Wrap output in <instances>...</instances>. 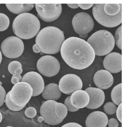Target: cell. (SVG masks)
<instances>
[{"mask_svg":"<svg viewBox=\"0 0 126 127\" xmlns=\"http://www.w3.org/2000/svg\"><path fill=\"white\" fill-rule=\"evenodd\" d=\"M60 53L65 63L72 68L78 70L89 67L94 62L95 56L90 44L77 37H70L65 40Z\"/></svg>","mask_w":126,"mask_h":127,"instance_id":"cell-1","label":"cell"},{"mask_svg":"<svg viewBox=\"0 0 126 127\" xmlns=\"http://www.w3.org/2000/svg\"><path fill=\"white\" fill-rule=\"evenodd\" d=\"M64 40L63 32L56 27L48 26L44 28L38 33L35 42L41 53L54 54L60 51Z\"/></svg>","mask_w":126,"mask_h":127,"instance_id":"cell-2","label":"cell"},{"mask_svg":"<svg viewBox=\"0 0 126 127\" xmlns=\"http://www.w3.org/2000/svg\"><path fill=\"white\" fill-rule=\"evenodd\" d=\"M122 4H95L93 14L100 25L109 28L120 25L122 21Z\"/></svg>","mask_w":126,"mask_h":127,"instance_id":"cell-3","label":"cell"},{"mask_svg":"<svg viewBox=\"0 0 126 127\" xmlns=\"http://www.w3.org/2000/svg\"><path fill=\"white\" fill-rule=\"evenodd\" d=\"M13 31L18 37L29 40L34 37L40 28L38 19L32 13H22L17 16L13 21Z\"/></svg>","mask_w":126,"mask_h":127,"instance_id":"cell-4","label":"cell"},{"mask_svg":"<svg viewBox=\"0 0 126 127\" xmlns=\"http://www.w3.org/2000/svg\"><path fill=\"white\" fill-rule=\"evenodd\" d=\"M95 52V55L104 56L111 52L114 48V37L111 32L100 30L93 34L87 40Z\"/></svg>","mask_w":126,"mask_h":127,"instance_id":"cell-5","label":"cell"},{"mask_svg":"<svg viewBox=\"0 0 126 127\" xmlns=\"http://www.w3.org/2000/svg\"><path fill=\"white\" fill-rule=\"evenodd\" d=\"M33 90L31 85L25 82H19L14 85L8 92L10 100L19 106H26L33 95Z\"/></svg>","mask_w":126,"mask_h":127,"instance_id":"cell-6","label":"cell"},{"mask_svg":"<svg viewBox=\"0 0 126 127\" xmlns=\"http://www.w3.org/2000/svg\"><path fill=\"white\" fill-rule=\"evenodd\" d=\"M72 25L74 31L81 38H85L88 37V33L93 29L94 22L90 15L83 12L74 16Z\"/></svg>","mask_w":126,"mask_h":127,"instance_id":"cell-7","label":"cell"},{"mask_svg":"<svg viewBox=\"0 0 126 127\" xmlns=\"http://www.w3.org/2000/svg\"><path fill=\"white\" fill-rule=\"evenodd\" d=\"M1 50L6 57L9 59H16L20 57L23 53L24 43L19 38L10 36L2 42Z\"/></svg>","mask_w":126,"mask_h":127,"instance_id":"cell-8","label":"cell"},{"mask_svg":"<svg viewBox=\"0 0 126 127\" xmlns=\"http://www.w3.org/2000/svg\"><path fill=\"white\" fill-rule=\"evenodd\" d=\"M39 72L45 77H51L58 74L60 69L58 60L51 56H45L41 57L37 63Z\"/></svg>","mask_w":126,"mask_h":127,"instance_id":"cell-9","label":"cell"},{"mask_svg":"<svg viewBox=\"0 0 126 127\" xmlns=\"http://www.w3.org/2000/svg\"><path fill=\"white\" fill-rule=\"evenodd\" d=\"M35 5L38 16L44 22H53L62 14L61 4H36Z\"/></svg>","mask_w":126,"mask_h":127,"instance_id":"cell-10","label":"cell"},{"mask_svg":"<svg viewBox=\"0 0 126 127\" xmlns=\"http://www.w3.org/2000/svg\"><path fill=\"white\" fill-rule=\"evenodd\" d=\"M83 86L82 80L78 76L74 74H67L60 79L59 87L61 92L70 95L76 91L81 90Z\"/></svg>","mask_w":126,"mask_h":127,"instance_id":"cell-11","label":"cell"},{"mask_svg":"<svg viewBox=\"0 0 126 127\" xmlns=\"http://www.w3.org/2000/svg\"><path fill=\"white\" fill-rule=\"evenodd\" d=\"M57 102L55 100H47L42 103L40 108V113L43 118L44 122L50 125H57L63 122L55 114L54 106Z\"/></svg>","mask_w":126,"mask_h":127,"instance_id":"cell-12","label":"cell"},{"mask_svg":"<svg viewBox=\"0 0 126 127\" xmlns=\"http://www.w3.org/2000/svg\"><path fill=\"white\" fill-rule=\"evenodd\" d=\"M21 82L29 84L33 89L32 96H36L42 93L44 88V82L42 76L36 72L31 71L23 75Z\"/></svg>","mask_w":126,"mask_h":127,"instance_id":"cell-13","label":"cell"},{"mask_svg":"<svg viewBox=\"0 0 126 127\" xmlns=\"http://www.w3.org/2000/svg\"><path fill=\"white\" fill-rule=\"evenodd\" d=\"M103 65L105 69L110 73L120 72L122 70V55L116 52L109 54L104 59Z\"/></svg>","mask_w":126,"mask_h":127,"instance_id":"cell-14","label":"cell"},{"mask_svg":"<svg viewBox=\"0 0 126 127\" xmlns=\"http://www.w3.org/2000/svg\"><path fill=\"white\" fill-rule=\"evenodd\" d=\"M89 94L90 101L86 108L89 109H96L102 105L104 102L105 96L104 91L98 88L89 87L85 91Z\"/></svg>","mask_w":126,"mask_h":127,"instance_id":"cell-15","label":"cell"},{"mask_svg":"<svg viewBox=\"0 0 126 127\" xmlns=\"http://www.w3.org/2000/svg\"><path fill=\"white\" fill-rule=\"evenodd\" d=\"M94 82L96 87L101 90H107L114 83V78L110 72L104 69L97 71L94 77Z\"/></svg>","mask_w":126,"mask_h":127,"instance_id":"cell-16","label":"cell"},{"mask_svg":"<svg viewBox=\"0 0 126 127\" xmlns=\"http://www.w3.org/2000/svg\"><path fill=\"white\" fill-rule=\"evenodd\" d=\"M108 118L101 111H95L90 113L86 121V127H105L107 125Z\"/></svg>","mask_w":126,"mask_h":127,"instance_id":"cell-17","label":"cell"},{"mask_svg":"<svg viewBox=\"0 0 126 127\" xmlns=\"http://www.w3.org/2000/svg\"><path fill=\"white\" fill-rule=\"evenodd\" d=\"M71 103L76 108L82 109L86 107L90 101V97L85 91L79 90L75 91L70 96Z\"/></svg>","mask_w":126,"mask_h":127,"instance_id":"cell-18","label":"cell"},{"mask_svg":"<svg viewBox=\"0 0 126 127\" xmlns=\"http://www.w3.org/2000/svg\"><path fill=\"white\" fill-rule=\"evenodd\" d=\"M62 95L59 85L55 83H51L44 87L42 93L43 97L46 100H57Z\"/></svg>","mask_w":126,"mask_h":127,"instance_id":"cell-19","label":"cell"},{"mask_svg":"<svg viewBox=\"0 0 126 127\" xmlns=\"http://www.w3.org/2000/svg\"><path fill=\"white\" fill-rule=\"evenodd\" d=\"M6 7L11 12L19 15L26 13L31 10L34 7V4H6Z\"/></svg>","mask_w":126,"mask_h":127,"instance_id":"cell-20","label":"cell"},{"mask_svg":"<svg viewBox=\"0 0 126 127\" xmlns=\"http://www.w3.org/2000/svg\"><path fill=\"white\" fill-rule=\"evenodd\" d=\"M122 83L116 85L111 93L112 100L114 104L119 106L122 103Z\"/></svg>","mask_w":126,"mask_h":127,"instance_id":"cell-21","label":"cell"},{"mask_svg":"<svg viewBox=\"0 0 126 127\" xmlns=\"http://www.w3.org/2000/svg\"><path fill=\"white\" fill-rule=\"evenodd\" d=\"M54 109L57 117L63 121L67 115L66 106L63 103L57 102L54 105Z\"/></svg>","mask_w":126,"mask_h":127,"instance_id":"cell-22","label":"cell"},{"mask_svg":"<svg viewBox=\"0 0 126 127\" xmlns=\"http://www.w3.org/2000/svg\"><path fill=\"white\" fill-rule=\"evenodd\" d=\"M10 25L9 19L7 16L0 13V32L6 31Z\"/></svg>","mask_w":126,"mask_h":127,"instance_id":"cell-23","label":"cell"},{"mask_svg":"<svg viewBox=\"0 0 126 127\" xmlns=\"http://www.w3.org/2000/svg\"><path fill=\"white\" fill-rule=\"evenodd\" d=\"M4 102L6 103V105L9 109L13 111H21L25 106L19 107L15 105L12 102L9 97V93H7L5 97Z\"/></svg>","mask_w":126,"mask_h":127,"instance_id":"cell-24","label":"cell"},{"mask_svg":"<svg viewBox=\"0 0 126 127\" xmlns=\"http://www.w3.org/2000/svg\"><path fill=\"white\" fill-rule=\"evenodd\" d=\"M117 107L115 104L112 102H108L105 103L104 106V110L106 114L112 115L116 113Z\"/></svg>","mask_w":126,"mask_h":127,"instance_id":"cell-25","label":"cell"},{"mask_svg":"<svg viewBox=\"0 0 126 127\" xmlns=\"http://www.w3.org/2000/svg\"><path fill=\"white\" fill-rule=\"evenodd\" d=\"M114 39L117 47L122 50V26H121L116 30Z\"/></svg>","mask_w":126,"mask_h":127,"instance_id":"cell-26","label":"cell"},{"mask_svg":"<svg viewBox=\"0 0 126 127\" xmlns=\"http://www.w3.org/2000/svg\"><path fill=\"white\" fill-rule=\"evenodd\" d=\"M19 67H22L21 63L18 61H13L10 63L8 65V71L11 74L13 75L15 74V69Z\"/></svg>","mask_w":126,"mask_h":127,"instance_id":"cell-27","label":"cell"},{"mask_svg":"<svg viewBox=\"0 0 126 127\" xmlns=\"http://www.w3.org/2000/svg\"><path fill=\"white\" fill-rule=\"evenodd\" d=\"M70 99V96H69L65 99L64 101V105L67 108V111L71 112H75L79 110V109L76 108L72 105Z\"/></svg>","mask_w":126,"mask_h":127,"instance_id":"cell-28","label":"cell"},{"mask_svg":"<svg viewBox=\"0 0 126 127\" xmlns=\"http://www.w3.org/2000/svg\"><path fill=\"white\" fill-rule=\"evenodd\" d=\"M25 113L28 118H33L36 115L37 111L35 108L33 107H29L26 109Z\"/></svg>","mask_w":126,"mask_h":127,"instance_id":"cell-29","label":"cell"},{"mask_svg":"<svg viewBox=\"0 0 126 127\" xmlns=\"http://www.w3.org/2000/svg\"><path fill=\"white\" fill-rule=\"evenodd\" d=\"M6 96L5 90L3 87L0 85V107L4 103Z\"/></svg>","mask_w":126,"mask_h":127,"instance_id":"cell-30","label":"cell"},{"mask_svg":"<svg viewBox=\"0 0 126 127\" xmlns=\"http://www.w3.org/2000/svg\"><path fill=\"white\" fill-rule=\"evenodd\" d=\"M109 127H118L119 123L117 119L111 118L109 119L108 122Z\"/></svg>","mask_w":126,"mask_h":127,"instance_id":"cell-31","label":"cell"},{"mask_svg":"<svg viewBox=\"0 0 126 127\" xmlns=\"http://www.w3.org/2000/svg\"><path fill=\"white\" fill-rule=\"evenodd\" d=\"M122 103H121L118 108H117V109L116 111V114H117V118L119 120V121L122 123Z\"/></svg>","mask_w":126,"mask_h":127,"instance_id":"cell-32","label":"cell"},{"mask_svg":"<svg viewBox=\"0 0 126 127\" xmlns=\"http://www.w3.org/2000/svg\"><path fill=\"white\" fill-rule=\"evenodd\" d=\"M78 6L83 10H87L90 9L94 5L93 4H78Z\"/></svg>","mask_w":126,"mask_h":127,"instance_id":"cell-33","label":"cell"},{"mask_svg":"<svg viewBox=\"0 0 126 127\" xmlns=\"http://www.w3.org/2000/svg\"><path fill=\"white\" fill-rule=\"evenodd\" d=\"M61 127H83L79 124L74 122L67 123Z\"/></svg>","mask_w":126,"mask_h":127,"instance_id":"cell-34","label":"cell"},{"mask_svg":"<svg viewBox=\"0 0 126 127\" xmlns=\"http://www.w3.org/2000/svg\"><path fill=\"white\" fill-rule=\"evenodd\" d=\"M33 50L34 53H40L41 52V50L40 48L37 44H34L33 46Z\"/></svg>","mask_w":126,"mask_h":127,"instance_id":"cell-35","label":"cell"},{"mask_svg":"<svg viewBox=\"0 0 126 127\" xmlns=\"http://www.w3.org/2000/svg\"><path fill=\"white\" fill-rule=\"evenodd\" d=\"M11 81V82L14 85L20 82L19 78L16 77H12Z\"/></svg>","mask_w":126,"mask_h":127,"instance_id":"cell-36","label":"cell"},{"mask_svg":"<svg viewBox=\"0 0 126 127\" xmlns=\"http://www.w3.org/2000/svg\"><path fill=\"white\" fill-rule=\"evenodd\" d=\"M23 72V69L22 67H19L15 69V74L20 75Z\"/></svg>","mask_w":126,"mask_h":127,"instance_id":"cell-37","label":"cell"},{"mask_svg":"<svg viewBox=\"0 0 126 127\" xmlns=\"http://www.w3.org/2000/svg\"><path fill=\"white\" fill-rule=\"evenodd\" d=\"M67 5L72 9H77L79 7L78 4H67Z\"/></svg>","mask_w":126,"mask_h":127,"instance_id":"cell-38","label":"cell"},{"mask_svg":"<svg viewBox=\"0 0 126 127\" xmlns=\"http://www.w3.org/2000/svg\"><path fill=\"white\" fill-rule=\"evenodd\" d=\"M12 77H16L18 78L19 79L20 81H21V80H22V76L20 75L16 74H14V75H13Z\"/></svg>","mask_w":126,"mask_h":127,"instance_id":"cell-39","label":"cell"},{"mask_svg":"<svg viewBox=\"0 0 126 127\" xmlns=\"http://www.w3.org/2000/svg\"><path fill=\"white\" fill-rule=\"evenodd\" d=\"M44 121V119L42 116H40L38 118V121L39 122H42V121Z\"/></svg>","mask_w":126,"mask_h":127,"instance_id":"cell-40","label":"cell"},{"mask_svg":"<svg viewBox=\"0 0 126 127\" xmlns=\"http://www.w3.org/2000/svg\"><path fill=\"white\" fill-rule=\"evenodd\" d=\"M1 61H2V54L0 50V64L1 63Z\"/></svg>","mask_w":126,"mask_h":127,"instance_id":"cell-41","label":"cell"},{"mask_svg":"<svg viewBox=\"0 0 126 127\" xmlns=\"http://www.w3.org/2000/svg\"><path fill=\"white\" fill-rule=\"evenodd\" d=\"M2 120V115L1 113L0 112V123L1 122Z\"/></svg>","mask_w":126,"mask_h":127,"instance_id":"cell-42","label":"cell"},{"mask_svg":"<svg viewBox=\"0 0 126 127\" xmlns=\"http://www.w3.org/2000/svg\"><path fill=\"white\" fill-rule=\"evenodd\" d=\"M2 82H0V86L2 85Z\"/></svg>","mask_w":126,"mask_h":127,"instance_id":"cell-43","label":"cell"},{"mask_svg":"<svg viewBox=\"0 0 126 127\" xmlns=\"http://www.w3.org/2000/svg\"></svg>","mask_w":126,"mask_h":127,"instance_id":"cell-44","label":"cell"},{"mask_svg":"<svg viewBox=\"0 0 126 127\" xmlns=\"http://www.w3.org/2000/svg\"></svg>","mask_w":126,"mask_h":127,"instance_id":"cell-45","label":"cell"},{"mask_svg":"<svg viewBox=\"0 0 126 127\" xmlns=\"http://www.w3.org/2000/svg\"></svg>","mask_w":126,"mask_h":127,"instance_id":"cell-46","label":"cell"}]
</instances>
